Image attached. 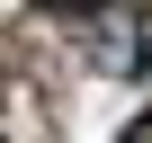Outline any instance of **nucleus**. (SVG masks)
Returning a JSON list of instances; mask_svg holds the SVG:
<instances>
[{
	"instance_id": "f257e3e1",
	"label": "nucleus",
	"mask_w": 152,
	"mask_h": 143,
	"mask_svg": "<svg viewBox=\"0 0 152 143\" xmlns=\"http://www.w3.org/2000/svg\"><path fill=\"white\" fill-rule=\"evenodd\" d=\"M90 54H99V72H116V81H143V72H152V36L116 9V0L90 18Z\"/></svg>"
},
{
	"instance_id": "f03ea898",
	"label": "nucleus",
	"mask_w": 152,
	"mask_h": 143,
	"mask_svg": "<svg viewBox=\"0 0 152 143\" xmlns=\"http://www.w3.org/2000/svg\"><path fill=\"white\" fill-rule=\"evenodd\" d=\"M116 143H152V107H143V116H134V125H125Z\"/></svg>"
}]
</instances>
